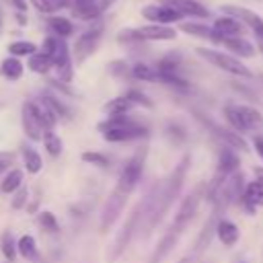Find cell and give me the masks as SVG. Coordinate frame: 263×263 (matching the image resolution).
<instances>
[{
  "mask_svg": "<svg viewBox=\"0 0 263 263\" xmlns=\"http://www.w3.org/2000/svg\"><path fill=\"white\" fill-rule=\"evenodd\" d=\"M255 175L259 177V183L263 185V171H261V168H257V171H255Z\"/></svg>",
  "mask_w": 263,
  "mask_h": 263,
  "instance_id": "cell-42",
  "label": "cell"
},
{
  "mask_svg": "<svg viewBox=\"0 0 263 263\" xmlns=\"http://www.w3.org/2000/svg\"><path fill=\"white\" fill-rule=\"evenodd\" d=\"M199 58H203L205 62H210L212 66L232 74V76H240V78H251L253 72L238 60V58H232L228 53H222V51H216V49H208V47H197L195 49Z\"/></svg>",
  "mask_w": 263,
  "mask_h": 263,
  "instance_id": "cell-4",
  "label": "cell"
},
{
  "mask_svg": "<svg viewBox=\"0 0 263 263\" xmlns=\"http://www.w3.org/2000/svg\"><path fill=\"white\" fill-rule=\"evenodd\" d=\"M43 101L51 107V111H53L55 115H66V107H64L55 97H43Z\"/></svg>",
  "mask_w": 263,
  "mask_h": 263,
  "instance_id": "cell-39",
  "label": "cell"
},
{
  "mask_svg": "<svg viewBox=\"0 0 263 263\" xmlns=\"http://www.w3.org/2000/svg\"><path fill=\"white\" fill-rule=\"evenodd\" d=\"M197 201H199V199H197L195 195L185 197V201H183L181 208H179V214L175 216V222H173V228H171V236L177 238V234L183 232V228L191 222V218H193V214H195V210H197Z\"/></svg>",
  "mask_w": 263,
  "mask_h": 263,
  "instance_id": "cell-11",
  "label": "cell"
},
{
  "mask_svg": "<svg viewBox=\"0 0 263 263\" xmlns=\"http://www.w3.org/2000/svg\"><path fill=\"white\" fill-rule=\"evenodd\" d=\"M0 31H2V10H0Z\"/></svg>",
  "mask_w": 263,
  "mask_h": 263,
  "instance_id": "cell-44",
  "label": "cell"
},
{
  "mask_svg": "<svg viewBox=\"0 0 263 263\" xmlns=\"http://www.w3.org/2000/svg\"><path fill=\"white\" fill-rule=\"evenodd\" d=\"M39 220H41V226H43V228H47V230H51V232H58V230H60V224H58V220H55L53 214L43 212V214L39 216Z\"/></svg>",
  "mask_w": 263,
  "mask_h": 263,
  "instance_id": "cell-35",
  "label": "cell"
},
{
  "mask_svg": "<svg viewBox=\"0 0 263 263\" xmlns=\"http://www.w3.org/2000/svg\"><path fill=\"white\" fill-rule=\"evenodd\" d=\"M101 35H103V27H90L88 31H84L76 43H74V55L78 62H84L88 55L95 53L99 41H101Z\"/></svg>",
  "mask_w": 263,
  "mask_h": 263,
  "instance_id": "cell-7",
  "label": "cell"
},
{
  "mask_svg": "<svg viewBox=\"0 0 263 263\" xmlns=\"http://www.w3.org/2000/svg\"><path fill=\"white\" fill-rule=\"evenodd\" d=\"M222 12L228 14V16H234L238 18L242 25H249L251 31L255 33V39H263V18L259 14H255L253 10L249 8H242V6H230V4H224L222 6Z\"/></svg>",
  "mask_w": 263,
  "mask_h": 263,
  "instance_id": "cell-6",
  "label": "cell"
},
{
  "mask_svg": "<svg viewBox=\"0 0 263 263\" xmlns=\"http://www.w3.org/2000/svg\"><path fill=\"white\" fill-rule=\"evenodd\" d=\"M21 119H23V129H25V134H27V138H31V140H43L45 129H43V125H41V121H39V117H37V113H35L31 101H27V103L23 105Z\"/></svg>",
  "mask_w": 263,
  "mask_h": 263,
  "instance_id": "cell-9",
  "label": "cell"
},
{
  "mask_svg": "<svg viewBox=\"0 0 263 263\" xmlns=\"http://www.w3.org/2000/svg\"><path fill=\"white\" fill-rule=\"evenodd\" d=\"M257 47H259V51L263 53V39H259V41H257Z\"/></svg>",
  "mask_w": 263,
  "mask_h": 263,
  "instance_id": "cell-43",
  "label": "cell"
},
{
  "mask_svg": "<svg viewBox=\"0 0 263 263\" xmlns=\"http://www.w3.org/2000/svg\"><path fill=\"white\" fill-rule=\"evenodd\" d=\"M144 160H146V148H140L132 156V160L125 164V168L121 173V179L127 181V183H132L136 187L138 181H140V177H142V171H144Z\"/></svg>",
  "mask_w": 263,
  "mask_h": 263,
  "instance_id": "cell-12",
  "label": "cell"
},
{
  "mask_svg": "<svg viewBox=\"0 0 263 263\" xmlns=\"http://www.w3.org/2000/svg\"><path fill=\"white\" fill-rule=\"evenodd\" d=\"M132 107H134V103L127 97H117V99H111L103 109L111 117V115H125V111L132 109Z\"/></svg>",
  "mask_w": 263,
  "mask_h": 263,
  "instance_id": "cell-25",
  "label": "cell"
},
{
  "mask_svg": "<svg viewBox=\"0 0 263 263\" xmlns=\"http://www.w3.org/2000/svg\"><path fill=\"white\" fill-rule=\"evenodd\" d=\"M8 53L14 55V58H21V55H33L35 53V45L31 41H14L8 45Z\"/></svg>",
  "mask_w": 263,
  "mask_h": 263,
  "instance_id": "cell-32",
  "label": "cell"
},
{
  "mask_svg": "<svg viewBox=\"0 0 263 263\" xmlns=\"http://www.w3.org/2000/svg\"><path fill=\"white\" fill-rule=\"evenodd\" d=\"M138 218H140V210H136V212H134V216L123 224L121 232H119V234H117V238L113 240V247H111V251H109V255H107V261H109V263H113V259H117V257L123 253V249L127 247L129 236H132V232H134V226H136Z\"/></svg>",
  "mask_w": 263,
  "mask_h": 263,
  "instance_id": "cell-10",
  "label": "cell"
},
{
  "mask_svg": "<svg viewBox=\"0 0 263 263\" xmlns=\"http://www.w3.org/2000/svg\"><path fill=\"white\" fill-rule=\"evenodd\" d=\"M222 43H224L232 53H236L238 58H251V55H255L253 43L247 41V39H242V37H224Z\"/></svg>",
  "mask_w": 263,
  "mask_h": 263,
  "instance_id": "cell-18",
  "label": "cell"
},
{
  "mask_svg": "<svg viewBox=\"0 0 263 263\" xmlns=\"http://www.w3.org/2000/svg\"><path fill=\"white\" fill-rule=\"evenodd\" d=\"M181 31L183 33H189V35H195V37L212 39L214 43H222L224 41V37L220 33H216L214 27H205V25H199V23H183L181 25Z\"/></svg>",
  "mask_w": 263,
  "mask_h": 263,
  "instance_id": "cell-16",
  "label": "cell"
},
{
  "mask_svg": "<svg viewBox=\"0 0 263 263\" xmlns=\"http://www.w3.org/2000/svg\"><path fill=\"white\" fill-rule=\"evenodd\" d=\"M162 4L177 8L181 14H189V16H197V18H205L210 14L208 8L203 4H199L197 0H162Z\"/></svg>",
  "mask_w": 263,
  "mask_h": 263,
  "instance_id": "cell-14",
  "label": "cell"
},
{
  "mask_svg": "<svg viewBox=\"0 0 263 263\" xmlns=\"http://www.w3.org/2000/svg\"><path fill=\"white\" fill-rule=\"evenodd\" d=\"M10 2L18 8V12H25V10H27V2H25V0H10Z\"/></svg>",
  "mask_w": 263,
  "mask_h": 263,
  "instance_id": "cell-41",
  "label": "cell"
},
{
  "mask_svg": "<svg viewBox=\"0 0 263 263\" xmlns=\"http://www.w3.org/2000/svg\"><path fill=\"white\" fill-rule=\"evenodd\" d=\"M224 115H226V121L232 125V129H236V134H238V132H247V125H245L242 115H240V111H238L236 105L224 107Z\"/></svg>",
  "mask_w": 263,
  "mask_h": 263,
  "instance_id": "cell-27",
  "label": "cell"
},
{
  "mask_svg": "<svg viewBox=\"0 0 263 263\" xmlns=\"http://www.w3.org/2000/svg\"><path fill=\"white\" fill-rule=\"evenodd\" d=\"M132 191H134V185L127 183V181H123V179L119 177V181H117V185H115L111 197H109L107 203H105V210H103V216H101V230H109L111 224L119 218V214H121L123 205L127 203V197H129Z\"/></svg>",
  "mask_w": 263,
  "mask_h": 263,
  "instance_id": "cell-3",
  "label": "cell"
},
{
  "mask_svg": "<svg viewBox=\"0 0 263 263\" xmlns=\"http://www.w3.org/2000/svg\"><path fill=\"white\" fill-rule=\"evenodd\" d=\"M21 183H23V171L14 168V171H10V173L4 177L0 189H2V193H12V191H16V189L21 187Z\"/></svg>",
  "mask_w": 263,
  "mask_h": 263,
  "instance_id": "cell-29",
  "label": "cell"
},
{
  "mask_svg": "<svg viewBox=\"0 0 263 263\" xmlns=\"http://www.w3.org/2000/svg\"><path fill=\"white\" fill-rule=\"evenodd\" d=\"M0 72H2L8 80H16V78L23 76V64L18 62V58L10 55V58H6V60L0 64Z\"/></svg>",
  "mask_w": 263,
  "mask_h": 263,
  "instance_id": "cell-24",
  "label": "cell"
},
{
  "mask_svg": "<svg viewBox=\"0 0 263 263\" xmlns=\"http://www.w3.org/2000/svg\"><path fill=\"white\" fill-rule=\"evenodd\" d=\"M242 203L249 212H255L259 205H263V185L259 181H253L247 185V189L242 193Z\"/></svg>",
  "mask_w": 263,
  "mask_h": 263,
  "instance_id": "cell-15",
  "label": "cell"
},
{
  "mask_svg": "<svg viewBox=\"0 0 263 263\" xmlns=\"http://www.w3.org/2000/svg\"><path fill=\"white\" fill-rule=\"evenodd\" d=\"M253 146H255V150H257V154L263 158V138L261 136H257L255 140H253Z\"/></svg>",
  "mask_w": 263,
  "mask_h": 263,
  "instance_id": "cell-40",
  "label": "cell"
},
{
  "mask_svg": "<svg viewBox=\"0 0 263 263\" xmlns=\"http://www.w3.org/2000/svg\"><path fill=\"white\" fill-rule=\"evenodd\" d=\"M216 232H218V238L222 240V245H226V247H232L238 240V228L230 220H220L216 226Z\"/></svg>",
  "mask_w": 263,
  "mask_h": 263,
  "instance_id": "cell-19",
  "label": "cell"
},
{
  "mask_svg": "<svg viewBox=\"0 0 263 263\" xmlns=\"http://www.w3.org/2000/svg\"><path fill=\"white\" fill-rule=\"evenodd\" d=\"M23 160H25V166H27L29 173H39L41 166H43V160H41L39 152L33 150V148H25L23 150Z\"/></svg>",
  "mask_w": 263,
  "mask_h": 263,
  "instance_id": "cell-28",
  "label": "cell"
},
{
  "mask_svg": "<svg viewBox=\"0 0 263 263\" xmlns=\"http://www.w3.org/2000/svg\"><path fill=\"white\" fill-rule=\"evenodd\" d=\"M31 103H33V109H35V113H37V117H39L43 129H45V132H51L53 125H55V121H58V115L51 111V107H49L43 99H41V101H31Z\"/></svg>",
  "mask_w": 263,
  "mask_h": 263,
  "instance_id": "cell-17",
  "label": "cell"
},
{
  "mask_svg": "<svg viewBox=\"0 0 263 263\" xmlns=\"http://www.w3.org/2000/svg\"><path fill=\"white\" fill-rule=\"evenodd\" d=\"M132 76L138 78V80H148V82H154V80H160L158 76V70H152L150 66L146 64H136L132 68Z\"/></svg>",
  "mask_w": 263,
  "mask_h": 263,
  "instance_id": "cell-30",
  "label": "cell"
},
{
  "mask_svg": "<svg viewBox=\"0 0 263 263\" xmlns=\"http://www.w3.org/2000/svg\"><path fill=\"white\" fill-rule=\"evenodd\" d=\"M99 129L103 132L107 142H127V140L144 138L148 134L144 125L127 119L125 115H111L107 121L99 123Z\"/></svg>",
  "mask_w": 263,
  "mask_h": 263,
  "instance_id": "cell-1",
  "label": "cell"
},
{
  "mask_svg": "<svg viewBox=\"0 0 263 263\" xmlns=\"http://www.w3.org/2000/svg\"><path fill=\"white\" fill-rule=\"evenodd\" d=\"M43 51L51 55L53 60V70L62 82L72 80V60H70V49L62 37H45L43 41Z\"/></svg>",
  "mask_w": 263,
  "mask_h": 263,
  "instance_id": "cell-2",
  "label": "cell"
},
{
  "mask_svg": "<svg viewBox=\"0 0 263 263\" xmlns=\"http://www.w3.org/2000/svg\"><path fill=\"white\" fill-rule=\"evenodd\" d=\"M49 27L55 33V37H68L74 31V25L68 18H64V16H51L49 18Z\"/></svg>",
  "mask_w": 263,
  "mask_h": 263,
  "instance_id": "cell-26",
  "label": "cell"
},
{
  "mask_svg": "<svg viewBox=\"0 0 263 263\" xmlns=\"http://www.w3.org/2000/svg\"><path fill=\"white\" fill-rule=\"evenodd\" d=\"M16 249H18V253H21L25 259H33V257L37 255L35 238H33V236H29V234H25V236H21V238H18Z\"/></svg>",
  "mask_w": 263,
  "mask_h": 263,
  "instance_id": "cell-31",
  "label": "cell"
},
{
  "mask_svg": "<svg viewBox=\"0 0 263 263\" xmlns=\"http://www.w3.org/2000/svg\"><path fill=\"white\" fill-rule=\"evenodd\" d=\"M31 4L39 12L51 14V12H58V10L66 8V6H72V0H31Z\"/></svg>",
  "mask_w": 263,
  "mask_h": 263,
  "instance_id": "cell-23",
  "label": "cell"
},
{
  "mask_svg": "<svg viewBox=\"0 0 263 263\" xmlns=\"http://www.w3.org/2000/svg\"><path fill=\"white\" fill-rule=\"evenodd\" d=\"M82 160L92 162V164H99V166H107L109 164V158L105 154H99V152H84L82 154Z\"/></svg>",
  "mask_w": 263,
  "mask_h": 263,
  "instance_id": "cell-36",
  "label": "cell"
},
{
  "mask_svg": "<svg viewBox=\"0 0 263 263\" xmlns=\"http://www.w3.org/2000/svg\"><path fill=\"white\" fill-rule=\"evenodd\" d=\"M43 144H45V150H47L49 156H60V152H62V140L53 132H45L43 134Z\"/></svg>",
  "mask_w": 263,
  "mask_h": 263,
  "instance_id": "cell-33",
  "label": "cell"
},
{
  "mask_svg": "<svg viewBox=\"0 0 263 263\" xmlns=\"http://www.w3.org/2000/svg\"><path fill=\"white\" fill-rule=\"evenodd\" d=\"M177 37V31L168 25H146L140 29H123L119 41H171Z\"/></svg>",
  "mask_w": 263,
  "mask_h": 263,
  "instance_id": "cell-5",
  "label": "cell"
},
{
  "mask_svg": "<svg viewBox=\"0 0 263 263\" xmlns=\"http://www.w3.org/2000/svg\"><path fill=\"white\" fill-rule=\"evenodd\" d=\"M4 166H6V164H4V162H0V171H2V168H4Z\"/></svg>",
  "mask_w": 263,
  "mask_h": 263,
  "instance_id": "cell-45",
  "label": "cell"
},
{
  "mask_svg": "<svg viewBox=\"0 0 263 263\" xmlns=\"http://www.w3.org/2000/svg\"><path fill=\"white\" fill-rule=\"evenodd\" d=\"M142 16L148 18L150 23H156V25H168V23L181 21L183 14L168 4H150V6L142 8Z\"/></svg>",
  "mask_w": 263,
  "mask_h": 263,
  "instance_id": "cell-8",
  "label": "cell"
},
{
  "mask_svg": "<svg viewBox=\"0 0 263 263\" xmlns=\"http://www.w3.org/2000/svg\"><path fill=\"white\" fill-rule=\"evenodd\" d=\"M214 31L216 33H220L222 37H240L242 35V31H245V25L238 21V18H234V16H228V14H224V16H218L216 21H214Z\"/></svg>",
  "mask_w": 263,
  "mask_h": 263,
  "instance_id": "cell-13",
  "label": "cell"
},
{
  "mask_svg": "<svg viewBox=\"0 0 263 263\" xmlns=\"http://www.w3.org/2000/svg\"><path fill=\"white\" fill-rule=\"evenodd\" d=\"M179 263H189V259H183V261H179Z\"/></svg>",
  "mask_w": 263,
  "mask_h": 263,
  "instance_id": "cell-46",
  "label": "cell"
},
{
  "mask_svg": "<svg viewBox=\"0 0 263 263\" xmlns=\"http://www.w3.org/2000/svg\"><path fill=\"white\" fill-rule=\"evenodd\" d=\"M2 253H4V257H6L8 261L14 259V240H12V236H10L8 232L2 236Z\"/></svg>",
  "mask_w": 263,
  "mask_h": 263,
  "instance_id": "cell-37",
  "label": "cell"
},
{
  "mask_svg": "<svg viewBox=\"0 0 263 263\" xmlns=\"http://www.w3.org/2000/svg\"><path fill=\"white\" fill-rule=\"evenodd\" d=\"M238 168V156L230 150V148H224L222 152H220V162H218V173L220 175H230V173H234Z\"/></svg>",
  "mask_w": 263,
  "mask_h": 263,
  "instance_id": "cell-21",
  "label": "cell"
},
{
  "mask_svg": "<svg viewBox=\"0 0 263 263\" xmlns=\"http://www.w3.org/2000/svg\"><path fill=\"white\" fill-rule=\"evenodd\" d=\"M29 68H31L33 72H37V74H45V72H49V70L53 68V60H51V55L45 53V51L33 53V55L29 58Z\"/></svg>",
  "mask_w": 263,
  "mask_h": 263,
  "instance_id": "cell-22",
  "label": "cell"
},
{
  "mask_svg": "<svg viewBox=\"0 0 263 263\" xmlns=\"http://www.w3.org/2000/svg\"><path fill=\"white\" fill-rule=\"evenodd\" d=\"M125 97H127L134 105H136V103H138V105H142V107H150V105H152V103H150V99H148L146 95H142L140 90H129Z\"/></svg>",
  "mask_w": 263,
  "mask_h": 263,
  "instance_id": "cell-38",
  "label": "cell"
},
{
  "mask_svg": "<svg viewBox=\"0 0 263 263\" xmlns=\"http://www.w3.org/2000/svg\"><path fill=\"white\" fill-rule=\"evenodd\" d=\"M236 107L242 115V121H245L247 129H261L263 127V115L255 107H249V105H236Z\"/></svg>",
  "mask_w": 263,
  "mask_h": 263,
  "instance_id": "cell-20",
  "label": "cell"
},
{
  "mask_svg": "<svg viewBox=\"0 0 263 263\" xmlns=\"http://www.w3.org/2000/svg\"><path fill=\"white\" fill-rule=\"evenodd\" d=\"M113 2H115V0H99V2H97V4H95L90 10H88V14L84 16V21H92V18H99V16H101V14H103V12H105V10H107V8L113 4Z\"/></svg>",
  "mask_w": 263,
  "mask_h": 263,
  "instance_id": "cell-34",
  "label": "cell"
}]
</instances>
